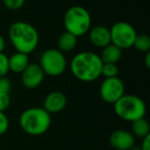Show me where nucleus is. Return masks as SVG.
Returning a JSON list of instances; mask_svg holds the SVG:
<instances>
[{
  "label": "nucleus",
  "instance_id": "nucleus-1",
  "mask_svg": "<svg viewBox=\"0 0 150 150\" xmlns=\"http://www.w3.org/2000/svg\"><path fill=\"white\" fill-rule=\"evenodd\" d=\"M103 62L98 54L90 50L79 52L71 59L69 68L76 79L83 82H93L101 77Z\"/></svg>",
  "mask_w": 150,
  "mask_h": 150
},
{
  "label": "nucleus",
  "instance_id": "nucleus-2",
  "mask_svg": "<svg viewBox=\"0 0 150 150\" xmlns=\"http://www.w3.org/2000/svg\"><path fill=\"white\" fill-rule=\"evenodd\" d=\"M8 39L16 52L30 54L39 44V33L32 24L17 21L8 28Z\"/></svg>",
  "mask_w": 150,
  "mask_h": 150
},
{
  "label": "nucleus",
  "instance_id": "nucleus-3",
  "mask_svg": "<svg viewBox=\"0 0 150 150\" xmlns=\"http://www.w3.org/2000/svg\"><path fill=\"white\" fill-rule=\"evenodd\" d=\"M19 125L23 132L30 136H41L52 125V115L42 107H30L21 113Z\"/></svg>",
  "mask_w": 150,
  "mask_h": 150
},
{
  "label": "nucleus",
  "instance_id": "nucleus-4",
  "mask_svg": "<svg viewBox=\"0 0 150 150\" xmlns=\"http://www.w3.org/2000/svg\"><path fill=\"white\" fill-rule=\"evenodd\" d=\"M92 16L86 7L81 5H73L65 11L64 23L65 31L73 34L76 37L88 34L92 26Z\"/></svg>",
  "mask_w": 150,
  "mask_h": 150
},
{
  "label": "nucleus",
  "instance_id": "nucleus-5",
  "mask_svg": "<svg viewBox=\"0 0 150 150\" xmlns=\"http://www.w3.org/2000/svg\"><path fill=\"white\" fill-rule=\"evenodd\" d=\"M113 110L120 119L127 122H133L137 119L145 117L147 107L139 96L125 94L113 104Z\"/></svg>",
  "mask_w": 150,
  "mask_h": 150
},
{
  "label": "nucleus",
  "instance_id": "nucleus-6",
  "mask_svg": "<svg viewBox=\"0 0 150 150\" xmlns=\"http://www.w3.org/2000/svg\"><path fill=\"white\" fill-rule=\"evenodd\" d=\"M38 65L42 69L44 75L58 77L66 71L68 63L65 54L58 48H47L40 54Z\"/></svg>",
  "mask_w": 150,
  "mask_h": 150
},
{
  "label": "nucleus",
  "instance_id": "nucleus-7",
  "mask_svg": "<svg viewBox=\"0 0 150 150\" xmlns=\"http://www.w3.org/2000/svg\"><path fill=\"white\" fill-rule=\"evenodd\" d=\"M111 43L116 45L121 50L133 47L134 41L137 36V31L132 24L127 22H116L110 29Z\"/></svg>",
  "mask_w": 150,
  "mask_h": 150
},
{
  "label": "nucleus",
  "instance_id": "nucleus-8",
  "mask_svg": "<svg viewBox=\"0 0 150 150\" xmlns=\"http://www.w3.org/2000/svg\"><path fill=\"white\" fill-rule=\"evenodd\" d=\"M100 97L107 104H114L125 94V82L118 76L111 78H104L99 88Z\"/></svg>",
  "mask_w": 150,
  "mask_h": 150
},
{
  "label": "nucleus",
  "instance_id": "nucleus-9",
  "mask_svg": "<svg viewBox=\"0 0 150 150\" xmlns=\"http://www.w3.org/2000/svg\"><path fill=\"white\" fill-rule=\"evenodd\" d=\"M44 75L38 63H30L27 68L21 73L22 84L27 90H35L43 82Z\"/></svg>",
  "mask_w": 150,
  "mask_h": 150
},
{
  "label": "nucleus",
  "instance_id": "nucleus-10",
  "mask_svg": "<svg viewBox=\"0 0 150 150\" xmlns=\"http://www.w3.org/2000/svg\"><path fill=\"white\" fill-rule=\"evenodd\" d=\"M111 147L115 150H129L136 143V138L129 131L116 129L109 138Z\"/></svg>",
  "mask_w": 150,
  "mask_h": 150
},
{
  "label": "nucleus",
  "instance_id": "nucleus-11",
  "mask_svg": "<svg viewBox=\"0 0 150 150\" xmlns=\"http://www.w3.org/2000/svg\"><path fill=\"white\" fill-rule=\"evenodd\" d=\"M67 97L60 91H52L46 95L43 101V107L50 115L59 113L65 109L67 105Z\"/></svg>",
  "mask_w": 150,
  "mask_h": 150
},
{
  "label": "nucleus",
  "instance_id": "nucleus-12",
  "mask_svg": "<svg viewBox=\"0 0 150 150\" xmlns=\"http://www.w3.org/2000/svg\"><path fill=\"white\" fill-rule=\"evenodd\" d=\"M88 40L91 44L97 48H101L107 46L111 43V37H110V30L106 26L103 25H97L94 26L90 29L88 32Z\"/></svg>",
  "mask_w": 150,
  "mask_h": 150
},
{
  "label": "nucleus",
  "instance_id": "nucleus-13",
  "mask_svg": "<svg viewBox=\"0 0 150 150\" xmlns=\"http://www.w3.org/2000/svg\"><path fill=\"white\" fill-rule=\"evenodd\" d=\"M29 64H30L29 54L16 52L11 57H8L9 72H13L15 74H21L27 68V66Z\"/></svg>",
  "mask_w": 150,
  "mask_h": 150
},
{
  "label": "nucleus",
  "instance_id": "nucleus-14",
  "mask_svg": "<svg viewBox=\"0 0 150 150\" xmlns=\"http://www.w3.org/2000/svg\"><path fill=\"white\" fill-rule=\"evenodd\" d=\"M103 64H117L122 57V50L116 45L110 43L102 48L101 54H99Z\"/></svg>",
  "mask_w": 150,
  "mask_h": 150
},
{
  "label": "nucleus",
  "instance_id": "nucleus-15",
  "mask_svg": "<svg viewBox=\"0 0 150 150\" xmlns=\"http://www.w3.org/2000/svg\"><path fill=\"white\" fill-rule=\"evenodd\" d=\"M76 45H77V37L67 31L63 32L57 40V48L63 54L73 52Z\"/></svg>",
  "mask_w": 150,
  "mask_h": 150
},
{
  "label": "nucleus",
  "instance_id": "nucleus-16",
  "mask_svg": "<svg viewBox=\"0 0 150 150\" xmlns=\"http://www.w3.org/2000/svg\"><path fill=\"white\" fill-rule=\"evenodd\" d=\"M131 133L134 135L135 138H140V139H143V138L147 137L150 135V125L148 122V120L143 117V118L137 119V120L131 122Z\"/></svg>",
  "mask_w": 150,
  "mask_h": 150
},
{
  "label": "nucleus",
  "instance_id": "nucleus-17",
  "mask_svg": "<svg viewBox=\"0 0 150 150\" xmlns=\"http://www.w3.org/2000/svg\"><path fill=\"white\" fill-rule=\"evenodd\" d=\"M133 47L136 50L146 54L150 52V36L147 34H137L134 41Z\"/></svg>",
  "mask_w": 150,
  "mask_h": 150
},
{
  "label": "nucleus",
  "instance_id": "nucleus-18",
  "mask_svg": "<svg viewBox=\"0 0 150 150\" xmlns=\"http://www.w3.org/2000/svg\"><path fill=\"white\" fill-rule=\"evenodd\" d=\"M119 69L116 64H103L101 76H104L105 78H111L118 76Z\"/></svg>",
  "mask_w": 150,
  "mask_h": 150
},
{
  "label": "nucleus",
  "instance_id": "nucleus-19",
  "mask_svg": "<svg viewBox=\"0 0 150 150\" xmlns=\"http://www.w3.org/2000/svg\"><path fill=\"white\" fill-rule=\"evenodd\" d=\"M8 73V56L4 52H0V77L7 76Z\"/></svg>",
  "mask_w": 150,
  "mask_h": 150
},
{
  "label": "nucleus",
  "instance_id": "nucleus-20",
  "mask_svg": "<svg viewBox=\"0 0 150 150\" xmlns=\"http://www.w3.org/2000/svg\"><path fill=\"white\" fill-rule=\"evenodd\" d=\"M2 4L9 11H19L25 4L26 0H1Z\"/></svg>",
  "mask_w": 150,
  "mask_h": 150
},
{
  "label": "nucleus",
  "instance_id": "nucleus-21",
  "mask_svg": "<svg viewBox=\"0 0 150 150\" xmlns=\"http://www.w3.org/2000/svg\"><path fill=\"white\" fill-rule=\"evenodd\" d=\"M11 103V93H0V111L5 112Z\"/></svg>",
  "mask_w": 150,
  "mask_h": 150
},
{
  "label": "nucleus",
  "instance_id": "nucleus-22",
  "mask_svg": "<svg viewBox=\"0 0 150 150\" xmlns=\"http://www.w3.org/2000/svg\"><path fill=\"white\" fill-rule=\"evenodd\" d=\"M9 129V119L5 112L0 111V136L4 135Z\"/></svg>",
  "mask_w": 150,
  "mask_h": 150
},
{
  "label": "nucleus",
  "instance_id": "nucleus-23",
  "mask_svg": "<svg viewBox=\"0 0 150 150\" xmlns=\"http://www.w3.org/2000/svg\"><path fill=\"white\" fill-rule=\"evenodd\" d=\"M11 82L7 76L0 77V93H11Z\"/></svg>",
  "mask_w": 150,
  "mask_h": 150
},
{
  "label": "nucleus",
  "instance_id": "nucleus-24",
  "mask_svg": "<svg viewBox=\"0 0 150 150\" xmlns=\"http://www.w3.org/2000/svg\"><path fill=\"white\" fill-rule=\"evenodd\" d=\"M140 148L141 150H150V135L142 139V144Z\"/></svg>",
  "mask_w": 150,
  "mask_h": 150
},
{
  "label": "nucleus",
  "instance_id": "nucleus-25",
  "mask_svg": "<svg viewBox=\"0 0 150 150\" xmlns=\"http://www.w3.org/2000/svg\"><path fill=\"white\" fill-rule=\"evenodd\" d=\"M5 47H6V41H5L4 37L0 34V52H4Z\"/></svg>",
  "mask_w": 150,
  "mask_h": 150
},
{
  "label": "nucleus",
  "instance_id": "nucleus-26",
  "mask_svg": "<svg viewBox=\"0 0 150 150\" xmlns=\"http://www.w3.org/2000/svg\"><path fill=\"white\" fill-rule=\"evenodd\" d=\"M144 63H145V66L147 69L150 68V52H146L145 57H144Z\"/></svg>",
  "mask_w": 150,
  "mask_h": 150
},
{
  "label": "nucleus",
  "instance_id": "nucleus-27",
  "mask_svg": "<svg viewBox=\"0 0 150 150\" xmlns=\"http://www.w3.org/2000/svg\"><path fill=\"white\" fill-rule=\"evenodd\" d=\"M129 150H141V148H140V146H136V145H134L133 147H132Z\"/></svg>",
  "mask_w": 150,
  "mask_h": 150
}]
</instances>
